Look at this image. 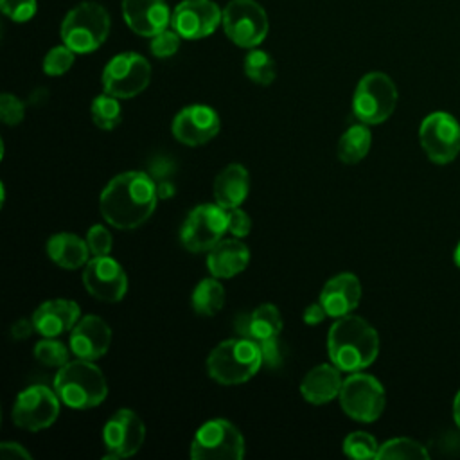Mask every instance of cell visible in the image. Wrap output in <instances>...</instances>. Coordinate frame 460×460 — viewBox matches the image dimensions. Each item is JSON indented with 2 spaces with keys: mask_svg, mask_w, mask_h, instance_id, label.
Instances as JSON below:
<instances>
[{
  "mask_svg": "<svg viewBox=\"0 0 460 460\" xmlns=\"http://www.w3.org/2000/svg\"><path fill=\"white\" fill-rule=\"evenodd\" d=\"M397 106L395 83L383 72H368L356 84L352 95L354 117L367 124L376 126L390 119Z\"/></svg>",
  "mask_w": 460,
  "mask_h": 460,
  "instance_id": "6",
  "label": "cell"
},
{
  "mask_svg": "<svg viewBox=\"0 0 460 460\" xmlns=\"http://www.w3.org/2000/svg\"><path fill=\"white\" fill-rule=\"evenodd\" d=\"M250 262V250L239 237L221 239L208 250L207 268L212 277L232 279L246 270Z\"/></svg>",
  "mask_w": 460,
  "mask_h": 460,
  "instance_id": "22",
  "label": "cell"
},
{
  "mask_svg": "<svg viewBox=\"0 0 460 460\" xmlns=\"http://www.w3.org/2000/svg\"><path fill=\"white\" fill-rule=\"evenodd\" d=\"M25 117V104L13 93L0 95V119L7 126H16Z\"/></svg>",
  "mask_w": 460,
  "mask_h": 460,
  "instance_id": "38",
  "label": "cell"
},
{
  "mask_svg": "<svg viewBox=\"0 0 460 460\" xmlns=\"http://www.w3.org/2000/svg\"><path fill=\"white\" fill-rule=\"evenodd\" d=\"M110 14L97 2H81L72 7L61 22V40L75 54L97 50L110 34Z\"/></svg>",
  "mask_w": 460,
  "mask_h": 460,
  "instance_id": "5",
  "label": "cell"
},
{
  "mask_svg": "<svg viewBox=\"0 0 460 460\" xmlns=\"http://www.w3.org/2000/svg\"><path fill=\"white\" fill-rule=\"evenodd\" d=\"M341 410L358 422L377 420L386 404V394L379 379L365 372H350L340 390Z\"/></svg>",
  "mask_w": 460,
  "mask_h": 460,
  "instance_id": "7",
  "label": "cell"
},
{
  "mask_svg": "<svg viewBox=\"0 0 460 460\" xmlns=\"http://www.w3.org/2000/svg\"><path fill=\"white\" fill-rule=\"evenodd\" d=\"M262 367L259 343L248 338H230L216 345L207 358V372L219 385H241Z\"/></svg>",
  "mask_w": 460,
  "mask_h": 460,
  "instance_id": "4",
  "label": "cell"
},
{
  "mask_svg": "<svg viewBox=\"0 0 460 460\" xmlns=\"http://www.w3.org/2000/svg\"><path fill=\"white\" fill-rule=\"evenodd\" d=\"M156 190H158V198L160 199H169L176 194V187L172 183V180H160L156 181Z\"/></svg>",
  "mask_w": 460,
  "mask_h": 460,
  "instance_id": "45",
  "label": "cell"
},
{
  "mask_svg": "<svg viewBox=\"0 0 460 460\" xmlns=\"http://www.w3.org/2000/svg\"><path fill=\"white\" fill-rule=\"evenodd\" d=\"M167 0H122L126 25L142 38H153L171 25Z\"/></svg>",
  "mask_w": 460,
  "mask_h": 460,
  "instance_id": "19",
  "label": "cell"
},
{
  "mask_svg": "<svg viewBox=\"0 0 460 460\" xmlns=\"http://www.w3.org/2000/svg\"><path fill=\"white\" fill-rule=\"evenodd\" d=\"M262 365L268 368H279L284 363V347L279 336L259 341Z\"/></svg>",
  "mask_w": 460,
  "mask_h": 460,
  "instance_id": "39",
  "label": "cell"
},
{
  "mask_svg": "<svg viewBox=\"0 0 460 460\" xmlns=\"http://www.w3.org/2000/svg\"><path fill=\"white\" fill-rule=\"evenodd\" d=\"M453 420H455L456 428L460 429V388L453 399Z\"/></svg>",
  "mask_w": 460,
  "mask_h": 460,
  "instance_id": "46",
  "label": "cell"
},
{
  "mask_svg": "<svg viewBox=\"0 0 460 460\" xmlns=\"http://www.w3.org/2000/svg\"><path fill=\"white\" fill-rule=\"evenodd\" d=\"M155 178L146 171H126L108 181L99 196V210L117 230H135L144 225L158 203Z\"/></svg>",
  "mask_w": 460,
  "mask_h": 460,
  "instance_id": "1",
  "label": "cell"
},
{
  "mask_svg": "<svg viewBox=\"0 0 460 460\" xmlns=\"http://www.w3.org/2000/svg\"><path fill=\"white\" fill-rule=\"evenodd\" d=\"M176 171V164L174 160H171V156H155L149 164V174L155 178V181L160 180H169Z\"/></svg>",
  "mask_w": 460,
  "mask_h": 460,
  "instance_id": "41",
  "label": "cell"
},
{
  "mask_svg": "<svg viewBox=\"0 0 460 460\" xmlns=\"http://www.w3.org/2000/svg\"><path fill=\"white\" fill-rule=\"evenodd\" d=\"M146 440L144 420L129 408L117 410L102 428L104 460H120L135 455Z\"/></svg>",
  "mask_w": 460,
  "mask_h": 460,
  "instance_id": "14",
  "label": "cell"
},
{
  "mask_svg": "<svg viewBox=\"0 0 460 460\" xmlns=\"http://www.w3.org/2000/svg\"><path fill=\"white\" fill-rule=\"evenodd\" d=\"M318 300L332 318L350 314L361 300V282L350 271L338 273L323 284Z\"/></svg>",
  "mask_w": 460,
  "mask_h": 460,
  "instance_id": "21",
  "label": "cell"
},
{
  "mask_svg": "<svg viewBox=\"0 0 460 460\" xmlns=\"http://www.w3.org/2000/svg\"><path fill=\"white\" fill-rule=\"evenodd\" d=\"M327 316H329V314H327V311H325V307L322 305L320 300L309 304V305L304 309V313H302V320H304L307 325H318V323H322Z\"/></svg>",
  "mask_w": 460,
  "mask_h": 460,
  "instance_id": "43",
  "label": "cell"
},
{
  "mask_svg": "<svg viewBox=\"0 0 460 460\" xmlns=\"http://www.w3.org/2000/svg\"><path fill=\"white\" fill-rule=\"evenodd\" d=\"M327 354L341 372L365 370L379 354V334L361 316H340L327 332Z\"/></svg>",
  "mask_w": 460,
  "mask_h": 460,
  "instance_id": "2",
  "label": "cell"
},
{
  "mask_svg": "<svg viewBox=\"0 0 460 460\" xmlns=\"http://www.w3.org/2000/svg\"><path fill=\"white\" fill-rule=\"evenodd\" d=\"M149 81L151 65L138 52H120L102 70V88L117 99H131L142 93Z\"/></svg>",
  "mask_w": 460,
  "mask_h": 460,
  "instance_id": "11",
  "label": "cell"
},
{
  "mask_svg": "<svg viewBox=\"0 0 460 460\" xmlns=\"http://www.w3.org/2000/svg\"><path fill=\"white\" fill-rule=\"evenodd\" d=\"M34 322L32 318H20L11 325V336L14 340H25L34 332Z\"/></svg>",
  "mask_w": 460,
  "mask_h": 460,
  "instance_id": "44",
  "label": "cell"
},
{
  "mask_svg": "<svg viewBox=\"0 0 460 460\" xmlns=\"http://www.w3.org/2000/svg\"><path fill=\"white\" fill-rule=\"evenodd\" d=\"M221 128L219 115L207 104H190L181 108L172 119L171 131L185 146L196 147L212 140Z\"/></svg>",
  "mask_w": 460,
  "mask_h": 460,
  "instance_id": "17",
  "label": "cell"
},
{
  "mask_svg": "<svg viewBox=\"0 0 460 460\" xmlns=\"http://www.w3.org/2000/svg\"><path fill=\"white\" fill-rule=\"evenodd\" d=\"M228 214V232L234 237H246L252 230V219L248 216L246 210H243L241 207H234V208H226Z\"/></svg>",
  "mask_w": 460,
  "mask_h": 460,
  "instance_id": "40",
  "label": "cell"
},
{
  "mask_svg": "<svg viewBox=\"0 0 460 460\" xmlns=\"http://www.w3.org/2000/svg\"><path fill=\"white\" fill-rule=\"evenodd\" d=\"M223 22V11L212 0H181L171 14V27L183 40L210 36Z\"/></svg>",
  "mask_w": 460,
  "mask_h": 460,
  "instance_id": "16",
  "label": "cell"
},
{
  "mask_svg": "<svg viewBox=\"0 0 460 460\" xmlns=\"http://www.w3.org/2000/svg\"><path fill=\"white\" fill-rule=\"evenodd\" d=\"M228 232L226 208L214 203H201L194 207L180 230V243L192 253L208 252Z\"/></svg>",
  "mask_w": 460,
  "mask_h": 460,
  "instance_id": "9",
  "label": "cell"
},
{
  "mask_svg": "<svg viewBox=\"0 0 460 460\" xmlns=\"http://www.w3.org/2000/svg\"><path fill=\"white\" fill-rule=\"evenodd\" d=\"M453 262H455V266L460 270V241H458V244H456V248H455V252H453Z\"/></svg>",
  "mask_w": 460,
  "mask_h": 460,
  "instance_id": "47",
  "label": "cell"
},
{
  "mask_svg": "<svg viewBox=\"0 0 460 460\" xmlns=\"http://www.w3.org/2000/svg\"><path fill=\"white\" fill-rule=\"evenodd\" d=\"M0 455L4 460H31L32 455L18 442H2Z\"/></svg>",
  "mask_w": 460,
  "mask_h": 460,
  "instance_id": "42",
  "label": "cell"
},
{
  "mask_svg": "<svg viewBox=\"0 0 460 460\" xmlns=\"http://www.w3.org/2000/svg\"><path fill=\"white\" fill-rule=\"evenodd\" d=\"M54 390L68 408L90 410L106 399L108 383L102 370L93 361L77 358L58 368Z\"/></svg>",
  "mask_w": 460,
  "mask_h": 460,
  "instance_id": "3",
  "label": "cell"
},
{
  "mask_svg": "<svg viewBox=\"0 0 460 460\" xmlns=\"http://www.w3.org/2000/svg\"><path fill=\"white\" fill-rule=\"evenodd\" d=\"M194 460H239L244 456V437L226 419H212L201 424L190 442Z\"/></svg>",
  "mask_w": 460,
  "mask_h": 460,
  "instance_id": "8",
  "label": "cell"
},
{
  "mask_svg": "<svg viewBox=\"0 0 460 460\" xmlns=\"http://www.w3.org/2000/svg\"><path fill=\"white\" fill-rule=\"evenodd\" d=\"M341 385V370L332 363H322L304 376L300 383V394L309 404L320 406L336 399L340 395Z\"/></svg>",
  "mask_w": 460,
  "mask_h": 460,
  "instance_id": "23",
  "label": "cell"
},
{
  "mask_svg": "<svg viewBox=\"0 0 460 460\" xmlns=\"http://www.w3.org/2000/svg\"><path fill=\"white\" fill-rule=\"evenodd\" d=\"M214 201L223 208L241 207L250 192V174L241 164H228L214 180Z\"/></svg>",
  "mask_w": 460,
  "mask_h": 460,
  "instance_id": "25",
  "label": "cell"
},
{
  "mask_svg": "<svg viewBox=\"0 0 460 460\" xmlns=\"http://www.w3.org/2000/svg\"><path fill=\"white\" fill-rule=\"evenodd\" d=\"M81 279L84 289L101 302H120L128 291V275L110 255L92 257L84 264Z\"/></svg>",
  "mask_w": 460,
  "mask_h": 460,
  "instance_id": "15",
  "label": "cell"
},
{
  "mask_svg": "<svg viewBox=\"0 0 460 460\" xmlns=\"http://www.w3.org/2000/svg\"><path fill=\"white\" fill-rule=\"evenodd\" d=\"M243 68H244L246 77L261 86L271 84L277 77L275 59L271 58V54H268L266 50H261L257 47L250 49V52L244 58Z\"/></svg>",
  "mask_w": 460,
  "mask_h": 460,
  "instance_id": "29",
  "label": "cell"
},
{
  "mask_svg": "<svg viewBox=\"0 0 460 460\" xmlns=\"http://www.w3.org/2000/svg\"><path fill=\"white\" fill-rule=\"evenodd\" d=\"M372 146V133L367 124L359 122L350 126L338 140V158L343 164H358L361 162Z\"/></svg>",
  "mask_w": 460,
  "mask_h": 460,
  "instance_id": "27",
  "label": "cell"
},
{
  "mask_svg": "<svg viewBox=\"0 0 460 460\" xmlns=\"http://www.w3.org/2000/svg\"><path fill=\"white\" fill-rule=\"evenodd\" d=\"M419 142L433 164H451L460 153V124L447 111H433L419 126Z\"/></svg>",
  "mask_w": 460,
  "mask_h": 460,
  "instance_id": "12",
  "label": "cell"
},
{
  "mask_svg": "<svg viewBox=\"0 0 460 460\" xmlns=\"http://www.w3.org/2000/svg\"><path fill=\"white\" fill-rule=\"evenodd\" d=\"M47 255L49 259L65 270L84 268L90 261V250L86 239H81L70 232H58L47 241Z\"/></svg>",
  "mask_w": 460,
  "mask_h": 460,
  "instance_id": "26",
  "label": "cell"
},
{
  "mask_svg": "<svg viewBox=\"0 0 460 460\" xmlns=\"http://www.w3.org/2000/svg\"><path fill=\"white\" fill-rule=\"evenodd\" d=\"M86 244H88L92 257L110 255L111 244H113L111 232L102 225H92L86 232Z\"/></svg>",
  "mask_w": 460,
  "mask_h": 460,
  "instance_id": "37",
  "label": "cell"
},
{
  "mask_svg": "<svg viewBox=\"0 0 460 460\" xmlns=\"http://www.w3.org/2000/svg\"><path fill=\"white\" fill-rule=\"evenodd\" d=\"M2 13L16 23H25L34 18L38 0H0Z\"/></svg>",
  "mask_w": 460,
  "mask_h": 460,
  "instance_id": "36",
  "label": "cell"
},
{
  "mask_svg": "<svg viewBox=\"0 0 460 460\" xmlns=\"http://www.w3.org/2000/svg\"><path fill=\"white\" fill-rule=\"evenodd\" d=\"M180 41H181V36L172 29V27H167L164 29L162 32L155 34L151 38V43H149V49H151V54L155 58H171L178 52L180 49Z\"/></svg>",
  "mask_w": 460,
  "mask_h": 460,
  "instance_id": "35",
  "label": "cell"
},
{
  "mask_svg": "<svg viewBox=\"0 0 460 460\" xmlns=\"http://www.w3.org/2000/svg\"><path fill=\"white\" fill-rule=\"evenodd\" d=\"M61 399L56 390L32 385L22 390L13 404V422L27 431H40L52 426L59 415Z\"/></svg>",
  "mask_w": 460,
  "mask_h": 460,
  "instance_id": "13",
  "label": "cell"
},
{
  "mask_svg": "<svg viewBox=\"0 0 460 460\" xmlns=\"http://www.w3.org/2000/svg\"><path fill=\"white\" fill-rule=\"evenodd\" d=\"M379 446L376 437L367 431H352L343 440V453L356 460H367V458H377Z\"/></svg>",
  "mask_w": 460,
  "mask_h": 460,
  "instance_id": "33",
  "label": "cell"
},
{
  "mask_svg": "<svg viewBox=\"0 0 460 460\" xmlns=\"http://www.w3.org/2000/svg\"><path fill=\"white\" fill-rule=\"evenodd\" d=\"M221 23L228 40L243 49L259 47L270 31L268 14L255 0H230L223 9Z\"/></svg>",
  "mask_w": 460,
  "mask_h": 460,
  "instance_id": "10",
  "label": "cell"
},
{
  "mask_svg": "<svg viewBox=\"0 0 460 460\" xmlns=\"http://www.w3.org/2000/svg\"><path fill=\"white\" fill-rule=\"evenodd\" d=\"M92 119L99 129L111 131L115 129L122 120V108L117 97L110 93H101L92 101Z\"/></svg>",
  "mask_w": 460,
  "mask_h": 460,
  "instance_id": "31",
  "label": "cell"
},
{
  "mask_svg": "<svg viewBox=\"0 0 460 460\" xmlns=\"http://www.w3.org/2000/svg\"><path fill=\"white\" fill-rule=\"evenodd\" d=\"M428 449L408 437H397L383 442L377 451V460H428Z\"/></svg>",
  "mask_w": 460,
  "mask_h": 460,
  "instance_id": "30",
  "label": "cell"
},
{
  "mask_svg": "<svg viewBox=\"0 0 460 460\" xmlns=\"http://www.w3.org/2000/svg\"><path fill=\"white\" fill-rule=\"evenodd\" d=\"M74 59L75 52L70 47H66L65 43L56 45L43 58V72L47 75H63L72 68Z\"/></svg>",
  "mask_w": 460,
  "mask_h": 460,
  "instance_id": "34",
  "label": "cell"
},
{
  "mask_svg": "<svg viewBox=\"0 0 460 460\" xmlns=\"http://www.w3.org/2000/svg\"><path fill=\"white\" fill-rule=\"evenodd\" d=\"M190 304L196 314L212 316L225 305V288L217 277L203 279L196 284Z\"/></svg>",
  "mask_w": 460,
  "mask_h": 460,
  "instance_id": "28",
  "label": "cell"
},
{
  "mask_svg": "<svg viewBox=\"0 0 460 460\" xmlns=\"http://www.w3.org/2000/svg\"><path fill=\"white\" fill-rule=\"evenodd\" d=\"M68 343L75 358L95 361L108 352L111 343V329L101 316L86 314L81 316L72 327Z\"/></svg>",
  "mask_w": 460,
  "mask_h": 460,
  "instance_id": "18",
  "label": "cell"
},
{
  "mask_svg": "<svg viewBox=\"0 0 460 460\" xmlns=\"http://www.w3.org/2000/svg\"><path fill=\"white\" fill-rule=\"evenodd\" d=\"M31 318L34 322L36 332L41 336L56 338L66 331H72V327L81 318V307L77 302L68 298H50L41 302Z\"/></svg>",
  "mask_w": 460,
  "mask_h": 460,
  "instance_id": "20",
  "label": "cell"
},
{
  "mask_svg": "<svg viewBox=\"0 0 460 460\" xmlns=\"http://www.w3.org/2000/svg\"><path fill=\"white\" fill-rule=\"evenodd\" d=\"M70 347L49 336H43V340L34 345V358L38 359V363L50 368H61L63 365H66L70 361Z\"/></svg>",
  "mask_w": 460,
  "mask_h": 460,
  "instance_id": "32",
  "label": "cell"
},
{
  "mask_svg": "<svg viewBox=\"0 0 460 460\" xmlns=\"http://www.w3.org/2000/svg\"><path fill=\"white\" fill-rule=\"evenodd\" d=\"M282 325L280 311L273 304H261L250 313H243L235 318V332L257 343L273 336H280Z\"/></svg>",
  "mask_w": 460,
  "mask_h": 460,
  "instance_id": "24",
  "label": "cell"
}]
</instances>
